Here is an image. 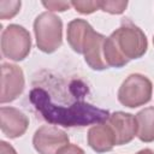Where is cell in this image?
<instances>
[{
  "label": "cell",
  "instance_id": "obj_7",
  "mask_svg": "<svg viewBox=\"0 0 154 154\" xmlns=\"http://www.w3.org/2000/svg\"><path fill=\"white\" fill-rule=\"evenodd\" d=\"M24 75L19 66L14 64L1 65V94L0 102H11L16 100L24 89Z\"/></svg>",
  "mask_w": 154,
  "mask_h": 154
},
{
  "label": "cell",
  "instance_id": "obj_16",
  "mask_svg": "<svg viewBox=\"0 0 154 154\" xmlns=\"http://www.w3.org/2000/svg\"><path fill=\"white\" fill-rule=\"evenodd\" d=\"M71 5L75 7L76 11H78L79 13H83V14L93 13L94 11L100 8L99 1H72Z\"/></svg>",
  "mask_w": 154,
  "mask_h": 154
},
{
  "label": "cell",
  "instance_id": "obj_20",
  "mask_svg": "<svg viewBox=\"0 0 154 154\" xmlns=\"http://www.w3.org/2000/svg\"><path fill=\"white\" fill-rule=\"evenodd\" d=\"M137 154H154V152H153L152 149H142V150H140Z\"/></svg>",
  "mask_w": 154,
  "mask_h": 154
},
{
  "label": "cell",
  "instance_id": "obj_4",
  "mask_svg": "<svg viewBox=\"0 0 154 154\" xmlns=\"http://www.w3.org/2000/svg\"><path fill=\"white\" fill-rule=\"evenodd\" d=\"M153 85L148 77L141 73H132L126 77L118 90V100L122 105L135 108L149 102Z\"/></svg>",
  "mask_w": 154,
  "mask_h": 154
},
{
  "label": "cell",
  "instance_id": "obj_9",
  "mask_svg": "<svg viewBox=\"0 0 154 154\" xmlns=\"http://www.w3.org/2000/svg\"><path fill=\"white\" fill-rule=\"evenodd\" d=\"M0 126L6 137L17 138L26 131L29 126L28 117L14 107H1L0 109Z\"/></svg>",
  "mask_w": 154,
  "mask_h": 154
},
{
  "label": "cell",
  "instance_id": "obj_1",
  "mask_svg": "<svg viewBox=\"0 0 154 154\" xmlns=\"http://www.w3.org/2000/svg\"><path fill=\"white\" fill-rule=\"evenodd\" d=\"M29 99L41 117L54 125H61L65 128L85 126L105 123L109 117V112L107 109L99 108L84 102L83 100H78L69 105L55 103L49 93L38 87L30 91Z\"/></svg>",
  "mask_w": 154,
  "mask_h": 154
},
{
  "label": "cell",
  "instance_id": "obj_18",
  "mask_svg": "<svg viewBox=\"0 0 154 154\" xmlns=\"http://www.w3.org/2000/svg\"><path fill=\"white\" fill-rule=\"evenodd\" d=\"M58 154H85V153L81 147L76 144H67L64 148H61L58 152Z\"/></svg>",
  "mask_w": 154,
  "mask_h": 154
},
{
  "label": "cell",
  "instance_id": "obj_21",
  "mask_svg": "<svg viewBox=\"0 0 154 154\" xmlns=\"http://www.w3.org/2000/svg\"><path fill=\"white\" fill-rule=\"evenodd\" d=\"M153 43H154V38H153Z\"/></svg>",
  "mask_w": 154,
  "mask_h": 154
},
{
  "label": "cell",
  "instance_id": "obj_17",
  "mask_svg": "<svg viewBox=\"0 0 154 154\" xmlns=\"http://www.w3.org/2000/svg\"><path fill=\"white\" fill-rule=\"evenodd\" d=\"M42 5L51 11H59V12H64L72 6L71 2L69 1H42Z\"/></svg>",
  "mask_w": 154,
  "mask_h": 154
},
{
  "label": "cell",
  "instance_id": "obj_5",
  "mask_svg": "<svg viewBox=\"0 0 154 154\" xmlns=\"http://www.w3.org/2000/svg\"><path fill=\"white\" fill-rule=\"evenodd\" d=\"M31 48L29 31L18 24H10L1 34V52L5 58L20 61L28 57Z\"/></svg>",
  "mask_w": 154,
  "mask_h": 154
},
{
  "label": "cell",
  "instance_id": "obj_6",
  "mask_svg": "<svg viewBox=\"0 0 154 154\" xmlns=\"http://www.w3.org/2000/svg\"><path fill=\"white\" fill-rule=\"evenodd\" d=\"M32 144L40 154H58V152L69 144L67 134L53 125H45L36 130Z\"/></svg>",
  "mask_w": 154,
  "mask_h": 154
},
{
  "label": "cell",
  "instance_id": "obj_13",
  "mask_svg": "<svg viewBox=\"0 0 154 154\" xmlns=\"http://www.w3.org/2000/svg\"><path fill=\"white\" fill-rule=\"evenodd\" d=\"M137 137L142 142L154 141V107H147L136 114Z\"/></svg>",
  "mask_w": 154,
  "mask_h": 154
},
{
  "label": "cell",
  "instance_id": "obj_8",
  "mask_svg": "<svg viewBox=\"0 0 154 154\" xmlns=\"http://www.w3.org/2000/svg\"><path fill=\"white\" fill-rule=\"evenodd\" d=\"M107 123L111 125L114 137L116 146H123L132 141L135 136H137V122L136 118L125 112H114L109 114Z\"/></svg>",
  "mask_w": 154,
  "mask_h": 154
},
{
  "label": "cell",
  "instance_id": "obj_10",
  "mask_svg": "<svg viewBox=\"0 0 154 154\" xmlns=\"http://www.w3.org/2000/svg\"><path fill=\"white\" fill-rule=\"evenodd\" d=\"M106 37L102 34H99L94 31L93 29L88 32L87 38L84 41L83 46V54L85 63L93 69V70H105L108 67V65L105 61L103 58V43Z\"/></svg>",
  "mask_w": 154,
  "mask_h": 154
},
{
  "label": "cell",
  "instance_id": "obj_14",
  "mask_svg": "<svg viewBox=\"0 0 154 154\" xmlns=\"http://www.w3.org/2000/svg\"><path fill=\"white\" fill-rule=\"evenodd\" d=\"M20 1H7L1 0L0 1V18L1 19H8L14 17L20 8Z\"/></svg>",
  "mask_w": 154,
  "mask_h": 154
},
{
  "label": "cell",
  "instance_id": "obj_11",
  "mask_svg": "<svg viewBox=\"0 0 154 154\" xmlns=\"http://www.w3.org/2000/svg\"><path fill=\"white\" fill-rule=\"evenodd\" d=\"M88 144L97 153L112 150L116 146V137L111 125L108 123L93 125L88 131Z\"/></svg>",
  "mask_w": 154,
  "mask_h": 154
},
{
  "label": "cell",
  "instance_id": "obj_3",
  "mask_svg": "<svg viewBox=\"0 0 154 154\" xmlns=\"http://www.w3.org/2000/svg\"><path fill=\"white\" fill-rule=\"evenodd\" d=\"M34 32L38 49L45 53H53L63 42V22L57 14L43 12L34 22Z\"/></svg>",
  "mask_w": 154,
  "mask_h": 154
},
{
  "label": "cell",
  "instance_id": "obj_2",
  "mask_svg": "<svg viewBox=\"0 0 154 154\" xmlns=\"http://www.w3.org/2000/svg\"><path fill=\"white\" fill-rule=\"evenodd\" d=\"M148 41L144 32L129 19H123L122 25L106 37L103 58L108 66L122 67L131 59H138L147 52Z\"/></svg>",
  "mask_w": 154,
  "mask_h": 154
},
{
  "label": "cell",
  "instance_id": "obj_12",
  "mask_svg": "<svg viewBox=\"0 0 154 154\" xmlns=\"http://www.w3.org/2000/svg\"><path fill=\"white\" fill-rule=\"evenodd\" d=\"M91 25L84 20V19H73L67 24V31H66V36H67V42L71 46V48L79 53L83 54V46H84V41L87 38L88 32L91 30Z\"/></svg>",
  "mask_w": 154,
  "mask_h": 154
},
{
  "label": "cell",
  "instance_id": "obj_15",
  "mask_svg": "<svg viewBox=\"0 0 154 154\" xmlns=\"http://www.w3.org/2000/svg\"><path fill=\"white\" fill-rule=\"evenodd\" d=\"M100 8L112 14L123 13L128 6V1H99Z\"/></svg>",
  "mask_w": 154,
  "mask_h": 154
},
{
  "label": "cell",
  "instance_id": "obj_19",
  "mask_svg": "<svg viewBox=\"0 0 154 154\" xmlns=\"http://www.w3.org/2000/svg\"><path fill=\"white\" fill-rule=\"evenodd\" d=\"M0 154H17V153L11 144L6 143L5 141H1L0 142Z\"/></svg>",
  "mask_w": 154,
  "mask_h": 154
}]
</instances>
